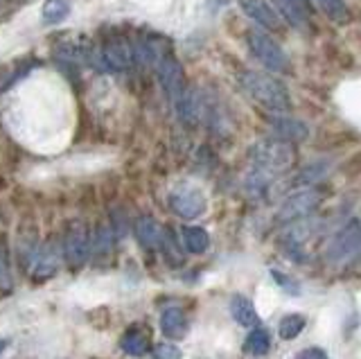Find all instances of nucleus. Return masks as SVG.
Returning <instances> with one entry per match:
<instances>
[{"label": "nucleus", "mask_w": 361, "mask_h": 359, "mask_svg": "<svg viewBox=\"0 0 361 359\" xmlns=\"http://www.w3.org/2000/svg\"><path fill=\"white\" fill-rule=\"evenodd\" d=\"M240 86L244 93L255 99L259 107H264L271 114H289L291 111V95L287 86L278 82L276 77L257 73V71H246L240 75Z\"/></svg>", "instance_id": "f257e3e1"}, {"label": "nucleus", "mask_w": 361, "mask_h": 359, "mask_svg": "<svg viewBox=\"0 0 361 359\" xmlns=\"http://www.w3.org/2000/svg\"><path fill=\"white\" fill-rule=\"evenodd\" d=\"M251 161H253V170L274 178L278 174L289 172L296 165V150L280 138H264L253 145Z\"/></svg>", "instance_id": "f03ea898"}, {"label": "nucleus", "mask_w": 361, "mask_h": 359, "mask_svg": "<svg viewBox=\"0 0 361 359\" xmlns=\"http://www.w3.org/2000/svg\"><path fill=\"white\" fill-rule=\"evenodd\" d=\"M246 46L251 50L253 57L264 66L267 71L274 73H289L291 61L287 57V52L282 50L278 43L264 35L262 30H248L246 32Z\"/></svg>", "instance_id": "7ed1b4c3"}, {"label": "nucleus", "mask_w": 361, "mask_h": 359, "mask_svg": "<svg viewBox=\"0 0 361 359\" xmlns=\"http://www.w3.org/2000/svg\"><path fill=\"white\" fill-rule=\"evenodd\" d=\"M327 260L332 264H343L361 255V219L348 221L334 238L327 242L325 249Z\"/></svg>", "instance_id": "20e7f679"}, {"label": "nucleus", "mask_w": 361, "mask_h": 359, "mask_svg": "<svg viewBox=\"0 0 361 359\" xmlns=\"http://www.w3.org/2000/svg\"><path fill=\"white\" fill-rule=\"evenodd\" d=\"M321 201H323V193H319V190H314V188L296 190V193H291V195L280 204L276 219H278L280 224L307 219V217L312 215V212L321 206Z\"/></svg>", "instance_id": "39448f33"}, {"label": "nucleus", "mask_w": 361, "mask_h": 359, "mask_svg": "<svg viewBox=\"0 0 361 359\" xmlns=\"http://www.w3.org/2000/svg\"><path fill=\"white\" fill-rule=\"evenodd\" d=\"M156 75H158V82H161V86H163V91L167 93V97L172 99V102L185 93L188 84H185L183 66L178 63V59L169 50H165L161 57H158Z\"/></svg>", "instance_id": "423d86ee"}, {"label": "nucleus", "mask_w": 361, "mask_h": 359, "mask_svg": "<svg viewBox=\"0 0 361 359\" xmlns=\"http://www.w3.org/2000/svg\"><path fill=\"white\" fill-rule=\"evenodd\" d=\"M63 255L71 269H82L90 255V238L84 221H71L63 235Z\"/></svg>", "instance_id": "0eeeda50"}, {"label": "nucleus", "mask_w": 361, "mask_h": 359, "mask_svg": "<svg viewBox=\"0 0 361 359\" xmlns=\"http://www.w3.org/2000/svg\"><path fill=\"white\" fill-rule=\"evenodd\" d=\"M135 59L133 46L129 41H124L120 37L106 39L104 46L99 50V66L109 73H122L127 71Z\"/></svg>", "instance_id": "6e6552de"}, {"label": "nucleus", "mask_w": 361, "mask_h": 359, "mask_svg": "<svg viewBox=\"0 0 361 359\" xmlns=\"http://www.w3.org/2000/svg\"><path fill=\"white\" fill-rule=\"evenodd\" d=\"M169 206H172V210L178 217L197 219L206 212L208 201H206V197H203L201 190L192 188V185H180L174 190L172 195H169Z\"/></svg>", "instance_id": "1a4fd4ad"}, {"label": "nucleus", "mask_w": 361, "mask_h": 359, "mask_svg": "<svg viewBox=\"0 0 361 359\" xmlns=\"http://www.w3.org/2000/svg\"><path fill=\"white\" fill-rule=\"evenodd\" d=\"M237 3H240L242 12H244L248 18L255 20V23H257V25H262L264 30H271V32L282 30L280 14L267 3V0H237Z\"/></svg>", "instance_id": "9d476101"}, {"label": "nucleus", "mask_w": 361, "mask_h": 359, "mask_svg": "<svg viewBox=\"0 0 361 359\" xmlns=\"http://www.w3.org/2000/svg\"><path fill=\"white\" fill-rule=\"evenodd\" d=\"M274 5L278 7V14L285 16V20L293 30L305 32L310 28L312 12L307 0H274Z\"/></svg>", "instance_id": "9b49d317"}, {"label": "nucleus", "mask_w": 361, "mask_h": 359, "mask_svg": "<svg viewBox=\"0 0 361 359\" xmlns=\"http://www.w3.org/2000/svg\"><path fill=\"white\" fill-rule=\"evenodd\" d=\"M269 125L274 129L276 136L285 142H300V140H307L310 136V129L305 122L293 120L285 114H274L269 118Z\"/></svg>", "instance_id": "f8f14e48"}, {"label": "nucleus", "mask_w": 361, "mask_h": 359, "mask_svg": "<svg viewBox=\"0 0 361 359\" xmlns=\"http://www.w3.org/2000/svg\"><path fill=\"white\" fill-rule=\"evenodd\" d=\"M135 238H138V242L145 246V249L154 251V249H161L165 231L161 229V224H158L154 217H140L135 221Z\"/></svg>", "instance_id": "ddd939ff"}, {"label": "nucleus", "mask_w": 361, "mask_h": 359, "mask_svg": "<svg viewBox=\"0 0 361 359\" xmlns=\"http://www.w3.org/2000/svg\"><path fill=\"white\" fill-rule=\"evenodd\" d=\"M174 109H176V116L180 118V122H185V125H197L201 118L203 104H201L197 91L185 88V93L178 99H174Z\"/></svg>", "instance_id": "4468645a"}, {"label": "nucleus", "mask_w": 361, "mask_h": 359, "mask_svg": "<svg viewBox=\"0 0 361 359\" xmlns=\"http://www.w3.org/2000/svg\"><path fill=\"white\" fill-rule=\"evenodd\" d=\"M161 330L167 339H183L188 334V319L180 308H167L161 314Z\"/></svg>", "instance_id": "2eb2a0df"}, {"label": "nucleus", "mask_w": 361, "mask_h": 359, "mask_svg": "<svg viewBox=\"0 0 361 359\" xmlns=\"http://www.w3.org/2000/svg\"><path fill=\"white\" fill-rule=\"evenodd\" d=\"M231 314L237 323L244 325V328H257L259 325V317H257V310L253 305V300L242 296V294H235L231 298Z\"/></svg>", "instance_id": "dca6fc26"}, {"label": "nucleus", "mask_w": 361, "mask_h": 359, "mask_svg": "<svg viewBox=\"0 0 361 359\" xmlns=\"http://www.w3.org/2000/svg\"><path fill=\"white\" fill-rule=\"evenodd\" d=\"M120 348L131 357H142L147 351H149V334L142 332L140 328H131L122 334Z\"/></svg>", "instance_id": "f3484780"}, {"label": "nucleus", "mask_w": 361, "mask_h": 359, "mask_svg": "<svg viewBox=\"0 0 361 359\" xmlns=\"http://www.w3.org/2000/svg\"><path fill=\"white\" fill-rule=\"evenodd\" d=\"M180 240H183L185 249L195 255L206 253L210 246V235L201 226H183V231H180Z\"/></svg>", "instance_id": "a211bd4d"}, {"label": "nucleus", "mask_w": 361, "mask_h": 359, "mask_svg": "<svg viewBox=\"0 0 361 359\" xmlns=\"http://www.w3.org/2000/svg\"><path fill=\"white\" fill-rule=\"evenodd\" d=\"M73 12V0H45L43 3V23L45 25H59Z\"/></svg>", "instance_id": "6ab92c4d"}, {"label": "nucleus", "mask_w": 361, "mask_h": 359, "mask_svg": "<svg viewBox=\"0 0 361 359\" xmlns=\"http://www.w3.org/2000/svg\"><path fill=\"white\" fill-rule=\"evenodd\" d=\"M314 3L319 5L321 12L336 25H345L353 20V14H350V7L345 5V0H314Z\"/></svg>", "instance_id": "aec40b11"}, {"label": "nucleus", "mask_w": 361, "mask_h": 359, "mask_svg": "<svg viewBox=\"0 0 361 359\" xmlns=\"http://www.w3.org/2000/svg\"><path fill=\"white\" fill-rule=\"evenodd\" d=\"M271 348V336L264 328H253L251 332L246 334V341H244V353L253 355V357H262L269 353Z\"/></svg>", "instance_id": "412c9836"}, {"label": "nucleus", "mask_w": 361, "mask_h": 359, "mask_svg": "<svg viewBox=\"0 0 361 359\" xmlns=\"http://www.w3.org/2000/svg\"><path fill=\"white\" fill-rule=\"evenodd\" d=\"M327 172V165L325 163H312V165H305L302 170L296 174V178H293V185H296L300 190V185H314V183H319L321 178L325 176Z\"/></svg>", "instance_id": "4be33fe9"}, {"label": "nucleus", "mask_w": 361, "mask_h": 359, "mask_svg": "<svg viewBox=\"0 0 361 359\" xmlns=\"http://www.w3.org/2000/svg\"><path fill=\"white\" fill-rule=\"evenodd\" d=\"M305 330V317L300 314H287V317H282L280 323H278V332L282 339H296V336Z\"/></svg>", "instance_id": "5701e85b"}, {"label": "nucleus", "mask_w": 361, "mask_h": 359, "mask_svg": "<svg viewBox=\"0 0 361 359\" xmlns=\"http://www.w3.org/2000/svg\"><path fill=\"white\" fill-rule=\"evenodd\" d=\"M14 289V278H11V264H9V251L5 240L0 238V291L9 294Z\"/></svg>", "instance_id": "b1692460"}, {"label": "nucleus", "mask_w": 361, "mask_h": 359, "mask_svg": "<svg viewBox=\"0 0 361 359\" xmlns=\"http://www.w3.org/2000/svg\"><path fill=\"white\" fill-rule=\"evenodd\" d=\"M56 272V253H54V246H45L41 251V255L37 257V274L41 278H48Z\"/></svg>", "instance_id": "393cba45"}, {"label": "nucleus", "mask_w": 361, "mask_h": 359, "mask_svg": "<svg viewBox=\"0 0 361 359\" xmlns=\"http://www.w3.org/2000/svg\"><path fill=\"white\" fill-rule=\"evenodd\" d=\"M271 276H274V280L282 287V291H287V294H291V296H298L300 294V285L296 283V280H291L287 274L278 272V269H271Z\"/></svg>", "instance_id": "a878e982"}, {"label": "nucleus", "mask_w": 361, "mask_h": 359, "mask_svg": "<svg viewBox=\"0 0 361 359\" xmlns=\"http://www.w3.org/2000/svg\"><path fill=\"white\" fill-rule=\"evenodd\" d=\"M180 348L174 343H156L154 346V359H180Z\"/></svg>", "instance_id": "bb28decb"}, {"label": "nucleus", "mask_w": 361, "mask_h": 359, "mask_svg": "<svg viewBox=\"0 0 361 359\" xmlns=\"http://www.w3.org/2000/svg\"><path fill=\"white\" fill-rule=\"evenodd\" d=\"M293 359H330V357H327L323 348H305V351H300Z\"/></svg>", "instance_id": "cd10ccee"}, {"label": "nucleus", "mask_w": 361, "mask_h": 359, "mask_svg": "<svg viewBox=\"0 0 361 359\" xmlns=\"http://www.w3.org/2000/svg\"><path fill=\"white\" fill-rule=\"evenodd\" d=\"M226 3H228V0H208V7H210V9H219V7H224Z\"/></svg>", "instance_id": "c85d7f7f"}, {"label": "nucleus", "mask_w": 361, "mask_h": 359, "mask_svg": "<svg viewBox=\"0 0 361 359\" xmlns=\"http://www.w3.org/2000/svg\"><path fill=\"white\" fill-rule=\"evenodd\" d=\"M7 346H9V341H7V339H0V355H3V353L7 351Z\"/></svg>", "instance_id": "c756f323"}]
</instances>
